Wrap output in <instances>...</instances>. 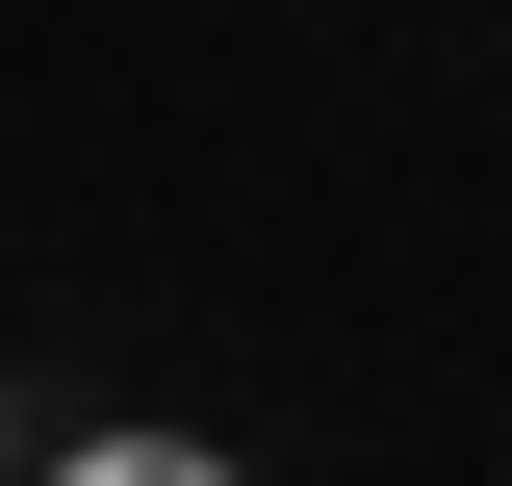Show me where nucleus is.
Returning a JSON list of instances; mask_svg holds the SVG:
<instances>
[{
    "label": "nucleus",
    "instance_id": "f257e3e1",
    "mask_svg": "<svg viewBox=\"0 0 512 486\" xmlns=\"http://www.w3.org/2000/svg\"><path fill=\"white\" fill-rule=\"evenodd\" d=\"M26 486H256V461H231V435H154V410H128V435H52Z\"/></svg>",
    "mask_w": 512,
    "mask_h": 486
},
{
    "label": "nucleus",
    "instance_id": "f03ea898",
    "mask_svg": "<svg viewBox=\"0 0 512 486\" xmlns=\"http://www.w3.org/2000/svg\"><path fill=\"white\" fill-rule=\"evenodd\" d=\"M0 486H26V384H0Z\"/></svg>",
    "mask_w": 512,
    "mask_h": 486
}]
</instances>
